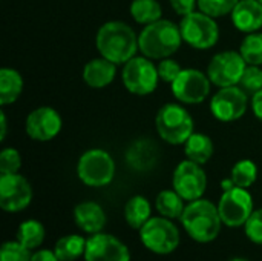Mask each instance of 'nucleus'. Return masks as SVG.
Segmentation results:
<instances>
[{
    "label": "nucleus",
    "mask_w": 262,
    "mask_h": 261,
    "mask_svg": "<svg viewBox=\"0 0 262 261\" xmlns=\"http://www.w3.org/2000/svg\"><path fill=\"white\" fill-rule=\"evenodd\" d=\"M198 0H170V6L173 11L180 15H187L193 11H196Z\"/></svg>",
    "instance_id": "36"
},
{
    "label": "nucleus",
    "mask_w": 262,
    "mask_h": 261,
    "mask_svg": "<svg viewBox=\"0 0 262 261\" xmlns=\"http://www.w3.org/2000/svg\"><path fill=\"white\" fill-rule=\"evenodd\" d=\"M218 212L223 225L229 228H241L253 214V198L244 188H232L223 192L218 202Z\"/></svg>",
    "instance_id": "9"
},
{
    "label": "nucleus",
    "mask_w": 262,
    "mask_h": 261,
    "mask_svg": "<svg viewBox=\"0 0 262 261\" xmlns=\"http://www.w3.org/2000/svg\"><path fill=\"white\" fill-rule=\"evenodd\" d=\"M239 0H198V8L204 14L216 18L232 14Z\"/></svg>",
    "instance_id": "30"
},
{
    "label": "nucleus",
    "mask_w": 262,
    "mask_h": 261,
    "mask_svg": "<svg viewBox=\"0 0 262 261\" xmlns=\"http://www.w3.org/2000/svg\"><path fill=\"white\" fill-rule=\"evenodd\" d=\"M84 261H130L129 248L115 235L98 232L88 238Z\"/></svg>",
    "instance_id": "15"
},
{
    "label": "nucleus",
    "mask_w": 262,
    "mask_h": 261,
    "mask_svg": "<svg viewBox=\"0 0 262 261\" xmlns=\"http://www.w3.org/2000/svg\"><path fill=\"white\" fill-rule=\"evenodd\" d=\"M184 202L186 200L175 189H164L157 195L155 208L161 217L177 220V218H181L184 212V208H186Z\"/></svg>",
    "instance_id": "24"
},
{
    "label": "nucleus",
    "mask_w": 262,
    "mask_h": 261,
    "mask_svg": "<svg viewBox=\"0 0 262 261\" xmlns=\"http://www.w3.org/2000/svg\"><path fill=\"white\" fill-rule=\"evenodd\" d=\"M229 261H249V260H246V258H232V260H229Z\"/></svg>",
    "instance_id": "40"
},
{
    "label": "nucleus",
    "mask_w": 262,
    "mask_h": 261,
    "mask_svg": "<svg viewBox=\"0 0 262 261\" xmlns=\"http://www.w3.org/2000/svg\"><path fill=\"white\" fill-rule=\"evenodd\" d=\"M172 185L186 202H193L203 198L207 189V175L201 165L187 158L175 168Z\"/></svg>",
    "instance_id": "11"
},
{
    "label": "nucleus",
    "mask_w": 262,
    "mask_h": 261,
    "mask_svg": "<svg viewBox=\"0 0 262 261\" xmlns=\"http://www.w3.org/2000/svg\"><path fill=\"white\" fill-rule=\"evenodd\" d=\"M77 175L86 186H107L115 177V162L104 149H89L77 163Z\"/></svg>",
    "instance_id": "6"
},
{
    "label": "nucleus",
    "mask_w": 262,
    "mask_h": 261,
    "mask_svg": "<svg viewBox=\"0 0 262 261\" xmlns=\"http://www.w3.org/2000/svg\"><path fill=\"white\" fill-rule=\"evenodd\" d=\"M0 126H2V132H0V140L3 142L5 140V137H6V128H8V123H6V114H5V111H2L0 112Z\"/></svg>",
    "instance_id": "39"
},
{
    "label": "nucleus",
    "mask_w": 262,
    "mask_h": 261,
    "mask_svg": "<svg viewBox=\"0 0 262 261\" xmlns=\"http://www.w3.org/2000/svg\"><path fill=\"white\" fill-rule=\"evenodd\" d=\"M158 135L170 145H184L193 134V118L189 111L177 103H167L155 117Z\"/></svg>",
    "instance_id": "4"
},
{
    "label": "nucleus",
    "mask_w": 262,
    "mask_h": 261,
    "mask_svg": "<svg viewBox=\"0 0 262 261\" xmlns=\"http://www.w3.org/2000/svg\"><path fill=\"white\" fill-rule=\"evenodd\" d=\"M230 178L236 188H244L249 189L250 186L255 185L258 178V166L252 160H239L235 163L230 172Z\"/></svg>",
    "instance_id": "28"
},
{
    "label": "nucleus",
    "mask_w": 262,
    "mask_h": 261,
    "mask_svg": "<svg viewBox=\"0 0 262 261\" xmlns=\"http://www.w3.org/2000/svg\"><path fill=\"white\" fill-rule=\"evenodd\" d=\"M124 88L135 95L152 94L158 86V68L152 63V58L146 55L132 57L124 63L121 72Z\"/></svg>",
    "instance_id": "8"
},
{
    "label": "nucleus",
    "mask_w": 262,
    "mask_h": 261,
    "mask_svg": "<svg viewBox=\"0 0 262 261\" xmlns=\"http://www.w3.org/2000/svg\"><path fill=\"white\" fill-rule=\"evenodd\" d=\"M239 86L249 92V94H255L258 91L262 89V69L256 65H247L243 77H241V82H239Z\"/></svg>",
    "instance_id": "32"
},
{
    "label": "nucleus",
    "mask_w": 262,
    "mask_h": 261,
    "mask_svg": "<svg viewBox=\"0 0 262 261\" xmlns=\"http://www.w3.org/2000/svg\"><path fill=\"white\" fill-rule=\"evenodd\" d=\"M124 218L132 229L140 231L152 218V208L149 200L143 195L130 197L124 206Z\"/></svg>",
    "instance_id": "21"
},
{
    "label": "nucleus",
    "mask_w": 262,
    "mask_h": 261,
    "mask_svg": "<svg viewBox=\"0 0 262 261\" xmlns=\"http://www.w3.org/2000/svg\"><path fill=\"white\" fill-rule=\"evenodd\" d=\"M117 75V65L104 57L92 58L83 68V80L89 88L101 89L114 82Z\"/></svg>",
    "instance_id": "19"
},
{
    "label": "nucleus",
    "mask_w": 262,
    "mask_h": 261,
    "mask_svg": "<svg viewBox=\"0 0 262 261\" xmlns=\"http://www.w3.org/2000/svg\"><path fill=\"white\" fill-rule=\"evenodd\" d=\"M244 231L252 243L262 246V208L253 211V214L244 225Z\"/></svg>",
    "instance_id": "34"
},
{
    "label": "nucleus",
    "mask_w": 262,
    "mask_h": 261,
    "mask_svg": "<svg viewBox=\"0 0 262 261\" xmlns=\"http://www.w3.org/2000/svg\"><path fill=\"white\" fill-rule=\"evenodd\" d=\"M184 154L189 160L203 166L213 155V142L203 132H193L184 143Z\"/></svg>",
    "instance_id": "22"
},
{
    "label": "nucleus",
    "mask_w": 262,
    "mask_h": 261,
    "mask_svg": "<svg viewBox=\"0 0 262 261\" xmlns=\"http://www.w3.org/2000/svg\"><path fill=\"white\" fill-rule=\"evenodd\" d=\"M130 15L140 25H149L161 18L163 9L158 0H132Z\"/></svg>",
    "instance_id": "27"
},
{
    "label": "nucleus",
    "mask_w": 262,
    "mask_h": 261,
    "mask_svg": "<svg viewBox=\"0 0 262 261\" xmlns=\"http://www.w3.org/2000/svg\"><path fill=\"white\" fill-rule=\"evenodd\" d=\"M157 68H158L160 80H163V82H166V83H170V85L177 80V77H178V75L181 74V71H183V68L180 66V63H178L177 60L170 58V57L160 60V63H158Z\"/></svg>",
    "instance_id": "35"
},
{
    "label": "nucleus",
    "mask_w": 262,
    "mask_h": 261,
    "mask_svg": "<svg viewBox=\"0 0 262 261\" xmlns=\"http://www.w3.org/2000/svg\"><path fill=\"white\" fill-rule=\"evenodd\" d=\"M239 54L246 60L247 65H262V32H250L241 42Z\"/></svg>",
    "instance_id": "29"
},
{
    "label": "nucleus",
    "mask_w": 262,
    "mask_h": 261,
    "mask_svg": "<svg viewBox=\"0 0 262 261\" xmlns=\"http://www.w3.org/2000/svg\"><path fill=\"white\" fill-rule=\"evenodd\" d=\"M249 106L247 92L239 86L220 88V91L210 100V111L213 117L220 122H235L239 120Z\"/></svg>",
    "instance_id": "13"
},
{
    "label": "nucleus",
    "mask_w": 262,
    "mask_h": 261,
    "mask_svg": "<svg viewBox=\"0 0 262 261\" xmlns=\"http://www.w3.org/2000/svg\"><path fill=\"white\" fill-rule=\"evenodd\" d=\"M75 225L86 234L94 235L103 232L106 226V214L95 202H81L74 209Z\"/></svg>",
    "instance_id": "17"
},
{
    "label": "nucleus",
    "mask_w": 262,
    "mask_h": 261,
    "mask_svg": "<svg viewBox=\"0 0 262 261\" xmlns=\"http://www.w3.org/2000/svg\"><path fill=\"white\" fill-rule=\"evenodd\" d=\"M138 232L143 246L157 255L175 252L181 242L180 231L173 220L166 217H152Z\"/></svg>",
    "instance_id": "5"
},
{
    "label": "nucleus",
    "mask_w": 262,
    "mask_h": 261,
    "mask_svg": "<svg viewBox=\"0 0 262 261\" xmlns=\"http://www.w3.org/2000/svg\"><path fill=\"white\" fill-rule=\"evenodd\" d=\"M180 222L187 235L196 243L203 245L215 242L221 232L223 225L218 206L204 198L189 202Z\"/></svg>",
    "instance_id": "2"
},
{
    "label": "nucleus",
    "mask_w": 262,
    "mask_h": 261,
    "mask_svg": "<svg viewBox=\"0 0 262 261\" xmlns=\"http://www.w3.org/2000/svg\"><path fill=\"white\" fill-rule=\"evenodd\" d=\"M23 91V78L12 68L0 69V105L14 103Z\"/></svg>",
    "instance_id": "23"
},
{
    "label": "nucleus",
    "mask_w": 262,
    "mask_h": 261,
    "mask_svg": "<svg viewBox=\"0 0 262 261\" xmlns=\"http://www.w3.org/2000/svg\"><path fill=\"white\" fill-rule=\"evenodd\" d=\"M127 163L137 171L150 169L157 160V148L150 140H137L127 151Z\"/></svg>",
    "instance_id": "20"
},
{
    "label": "nucleus",
    "mask_w": 262,
    "mask_h": 261,
    "mask_svg": "<svg viewBox=\"0 0 262 261\" xmlns=\"http://www.w3.org/2000/svg\"><path fill=\"white\" fill-rule=\"evenodd\" d=\"M210 78L198 69H183L172 83L175 98L184 105H200L210 94Z\"/></svg>",
    "instance_id": "12"
},
{
    "label": "nucleus",
    "mask_w": 262,
    "mask_h": 261,
    "mask_svg": "<svg viewBox=\"0 0 262 261\" xmlns=\"http://www.w3.org/2000/svg\"><path fill=\"white\" fill-rule=\"evenodd\" d=\"M32 188L20 174L0 175V208L5 212H20L31 205Z\"/></svg>",
    "instance_id": "14"
},
{
    "label": "nucleus",
    "mask_w": 262,
    "mask_h": 261,
    "mask_svg": "<svg viewBox=\"0 0 262 261\" xmlns=\"http://www.w3.org/2000/svg\"><path fill=\"white\" fill-rule=\"evenodd\" d=\"M183 43L181 29L170 20L160 18L143 28L138 35V46L143 55L152 60H163L175 54Z\"/></svg>",
    "instance_id": "3"
},
{
    "label": "nucleus",
    "mask_w": 262,
    "mask_h": 261,
    "mask_svg": "<svg viewBox=\"0 0 262 261\" xmlns=\"http://www.w3.org/2000/svg\"><path fill=\"white\" fill-rule=\"evenodd\" d=\"M246 68L247 63L239 52L223 51L212 57L207 66V75L212 85L218 88H227L239 85Z\"/></svg>",
    "instance_id": "10"
},
{
    "label": "nucleus",
    "mask_w": 262,
    "mask_h": 261,
    "mask_svg": "<svg viewBox=\"0 0 262 261\" xmlns=\"http://www.w3.org/2000/svg\"><path fill=\"white\" fill-rule=\"evenodd\" d=\"M63 122L60 114L49 106H41L29 112L25 129L26 134L37 142H49L58 135Z\"/></svg>",
    "instance_id": "16"
},
{
    "label": "nucleus",
    "mask_w": 262,
    "mask_h": 261,
    "mask_svg": "<svg viewBox=\"0 0 262 261\" xmlns=\"http://www.w3.org/2000/svg\"><path fill=\"white\" fill-rule=\"evenodd\" d=\"M20 168H21L20 152L14 148H5L0 152V175L18 174Z\"/></svg>",
    "instance_id": "33"
},
{
    "label": "nucleus",
    "mask_w": 262,
    "mask_h": 261,
    "mask_svg": "<svg viewBox=\"0 0 262 261\" xmlns=\"http://www.w3.org/2000/svg\"><path fill=\"white\" fill-rule=\"evenodd\" d=\"M31 261H60L58 257L55 255L54 249H37L35 252H32V258Z\"/></svg>",
    "instance_id": "37"
},
{
    "label": "nucleus",
    "mask_w": 262,
    "mask_h": 261,
    "mask_svg": "<svg viewBox=\"0 0 262 261\" xmlns=\"http://www.w3.org/2000/svg\"><path fill=\"white\" fill-rule=\"evenodd\" d=\"M46 237L45 226L37 220H25L20 223L17 231V240L29 251L38 249Z\"/></svg>",
    "instance_id": "26"
},
{
    "label": "nucleus",
    "mask_w": 262,
    "mask_h": 261,
    "mask_svg": "<svg viewBox=\"0 0 262 261\" xmlns=\"http://www.w3.org/2000/svg\"><path fill=\"white\" fill-rule=\"evenodd\" d=\"M32 251L25 248L18 240L3 243L0 249V261H31Z\"/></svg>",
    "instance_id": "31"
},
{
    "label": "nucleus",
    "mask_w": 262,
    "mask_h": 261,
    "mask_svg": "<svg viewBox=\"0 0 262 261\" xmlns=\"http://www.w3.org/2000/svg\"><path fill=\"white\" fill-rule=\"evenodd\" d=\"M252 111H253L255 117L262 122V89L255 92L252 97Z\"/></svg>",
    "instance_id": "38"
},
{
    "label": "nucleus",
    "mask_w": 262,
    "mask_h": 261,
    "mask_svg": "<svg viewBox=\"0 0 262 261\" xmlns=\"http://www.w3.org/2000/svg\"><path fill=\"white\" fill-rule=\"evenodd\" d=\"M88 240L78 234H69L57 240L54 252L60 261H75L84 257Z\"/></svg>",
    "instance_id": "25"
},
{
    "label": "nucleus",
    "mask_w": 262,
    "mask_h": 261,
    "mask_svg": "<svg viewBox=\"0 0 262 261\" xmlns=\"http://www.w3.org/2000/svg\"><path fill=\"white\" fill-rule=\"evenodd\" d=\"M259 2H261V3H262V0H259Z\"/></svg>",
    "instance_id": "41"
},
{
    "label": "nucleus",
    "mask_w": 262,
    "mask_h": 261,
    "mask_svg": "<svg viewBox=\"0 0 262 261\" xmlns=\"http://www.w3.org/2000/svg\"><path fill=\"white\" fill-rule=\"evenodd\" d=\"M183 42L195 49H209L220 38V28L213 17L203 11H193L183 17L180 23Z\"/></svg>",
    "instance_id": "7"
},
{
    "label": "nucleus",
    "mask_w": 262,
    "mask_h": 261,
    "mask_svg": "<svg viewBox=\"0 0 262 261\" xmlns=\"http://www.w3.org/2000/svg\"><path fill=\"white\" fill-rule=\"evenodd\" d=\"M233 25L246 34L262 28V3L259 0H239L232 11Z\"/></svg>",
    "instance_id": "18"
},
{
    "label": "nucleus",
    "mask_w": 262,
    "mask_h": 261,
    "mask_svg": "<svg viewBox=\"0 0 262 261\" xmlns=\"http://www.w3.org/2000/svg\"><path fill=\"white\" fill-rule=\"evenodd\" d=\"M95 46L101 57L121 65L135 57L138 46V35L124 22H106L97 32Z\"/></svg>",
    "instance_id": "1"
}]
</instances>
